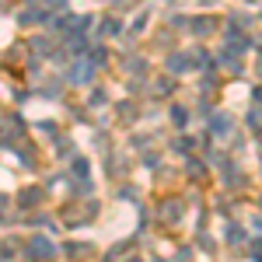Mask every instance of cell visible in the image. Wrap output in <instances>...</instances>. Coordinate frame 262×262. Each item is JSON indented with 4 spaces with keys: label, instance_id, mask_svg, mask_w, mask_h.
Returning a JSON list of instances; mask_svg holds the SVG:
<instances>
[{
    "label": "cell",
    "instance_id": "cell-1",
    "mask_svg": "<svg viewBox=\"0 0 262 262\" xmlns=\"http://www.w3.org/2000/svg\"><path fill=\"white\" fill-rule=\"evenodd\" d=\"M53 242L49 238H42V234H35L32 242H28V255H35V259H53Z\"/></svg>",
    "mask_w": 262,
    "mask_h": 262
},
{
    "label": "cell",
    "instance_id": "cell-2",
    "mask_svg": "<svg viewBox=\"0 0 262 262\" xmlns=\"http://www.w3.org/2000/svg\"><path fill=\"white\" fill-rule=\"evenodd\" d=\"M42 200V189H28V192H21V206H39Z\"/></svg>",
    "mask_w": 262,
    "mask_h": 262
},
{
    "label": "cell",
    "instance_id": "cell-3",
    "mask_svg": "<svg viewBox=\"0 0 262 262\" xmlns=\"http://www.w3.org/2000/svg\"><path fill=\"white\" fill-rule=\"evenodd\" d=\"M101 35H105V39L119 35V21H116V18H105V21H101Z\"/></svg>",
    "mask_w": 262,
    "mask_h": 262
},
{
    "label": "cell",
    "instance_id": "cell-4",
    "mask_svg": "<svg viewBox=\"0 0 262 262\" xmlns=\"http://www.w3.org/2000/svg\"><path fill=\"white\" fill-rule=\"evenodd\" d=\"M185 67H189V60H185V56H182V53H175V56H171V60H168V70H171V74H182V70H185Z\"/></svg>",
    "mask_w": 262,
    "mask_h": 262
},
{
    "label": "cell",
    "instance_id": "cell-5",
    "mask_svg": "<svg viewBox=\"0 0 262 262\" xmlns=\"http://www.w3.org/2000/svg\"><path fill=\"white\" fill-rule=\"evenodd\" d=\"M161 217H168V221H179V217H182V206L171 200L168 206H161Z\"/></svg>",
    "mask_w": 262,
    "mask_h": 262
},
{
    "label": "cell",
    "instance_id": "cell-6",
    "mask_svg": "<svg viewBox=\"0 0 262 262\" xmlns=\"http://www.w3.org/2000/svg\"><path fill=\"white\" fill-rule=\"evenodd\" d=\"M210 129H213V133H227V129H231V122H227V116H213V122H210Z\"/></svg>",
    "mask_w": 262,
    "mask_h": 262
},
{
    "label": "cell",
    "instance_id": "cell-7",
    "mask_svg": "<svg viewBox=\"0 0 262 262\" xmlns=\"http://www.w3.org/2000/svg\"><path fill=\"white\" fill-rule=\"evenodd\" d=\"M171 119H175V126H185V122H189V112H185L182 105H175V108H171Z\"/></svg>",
    "mask_w": 262,
    "mask_h": 262
},
{
    "label": "cell",
    "instance_id": "cell-8",
    "mask_svg": "<svg viewBox=\"0 0 262 262\" xmlns=\"http://www.w3.org/2000/svg\"><path fill=\"white\" fill-rule=\"evenodd\" d=\"M74 81H91V67H74Z\"/></svg>",
    "mask_w": 262,
    "mask_h": 262
},
{
    "label": "cell",
    "instance_id": "cell-9",
    "mask_svg": "<svg viewBox=\"0 0 262 262\" xmlns=\"http://www.w3.org/2000/svg\"><path fill=\"white\" fill-rule=\"evenodd\" d=\"M210 28H213V21H210V18H196V21H192V32H210Z\"/></svg>",
    "mask_w": 262,
    "mask_h": 262
},
{
    "label": "cell",
    "instance_id": "cell-10",
    "mask_svg": "<svg viewBox=\"0 0 262 262\" xmlns=\"http://www.w3.org/2000/svg\"><path fill=\"white\" fill-rule=\"evenodd\" d=\"M21 21H25V25H35V21H42V11L32 7V11H25V14H21Z\"/></svg>",
    "mask_w": 262,
    "mask_h": 262
},
{
    "label": "cell",
    "instance_id": "cell-11",
    "mask_svg": "<svg viewBox=\"0 0 262 262\" xmlns=\"http://www.w3.org/2000/svg\"><path fill=\"white\" fill-rule=\"evenodd\" d=\"M189 175H192V179H203V164L200 161H189Z\"/></svg>",
    "mask_w": 262,
    "mask_h": 262
},
{
    "label": "cell",
    "instance_id": "cell-12",
    "mask_svg": "<svg viewBox=\"0 0 262 262\" xmlns=\"http://www.w3.org/2000/svg\"><path fill=\"white\" fill-rule=\"evenodd\" d=\"M74 171H77V175H88V161L77 158V161H74Z\"/></svg>",
    "mask_w": 262,
    "mask_h": 262
}]
</instances>
